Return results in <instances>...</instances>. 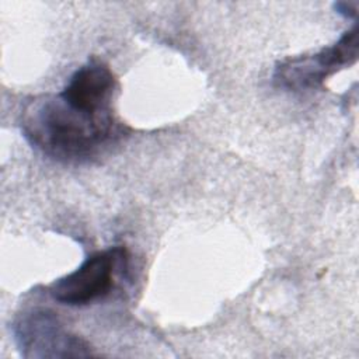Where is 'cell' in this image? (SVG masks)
Masks as SVG:
<instances>
[{"mask_svg": "<svg viewBox=\"0 0 359 359\" xmlns=\"http://www.w3.org/2000/svg\"><path fill=\"white\" fill-rule=\"evenodd\" d=\"M20 125L35 149L63 163L86 161L119 135L112 111L90 109L62 91L28 101Z\"/></svg>", "mask_w": 359, "mask_h": 359, "instance_id": "cell-1", "label": "cell"}, {"mask_svg": "<svg viewBox=\"0 0 359 359\" xmlns=\"http://www.w3.org/2000/svg\"><path fill=\"white\" fill-rule=\"evenodd\" d=\"M359 31L358 27L346 31L334 45L309 56H297L282 62L273 73L278 87L287 91L303 93L323 87L324 80L351 66L358 59Z\"/></svg>", "mask_w": 359, "mask_h": 359, "instance_id": "cell-3", "label": "cell"}, {"mask_svg": "<svg viewBox=\"0 0 359 359\" xmlns=\"http://www.w3.org/2000/svg\"><path fill=\"white\" fill-rule=\"evenodd\" d=\"M125 259V248L94 252L77 269L55 280L49 293L56 302L67 306H86L100 300L111 292L116 268Z\"/></svg>", "mask_w": 359, "mask_h": 359, "instance_id": "cell-4", "label": "cell"}, {"mask_svg": "<svg viewBox=\"0 0 359 359\" xmlns=\"http://www.w3.org/2000/svg\"><path fill=\"white\" fill-rule=\"evenodd\" d=\"M358 1H338L334 4V7L338 14H342L346 18H352L358 13Z\"/></svg>", "mask_w": 359, "mask_h": 359, "instance_id": "cell-5", "label": "cell"}, {"mask_svg": "<svg viewBox=\"0 0 359 359\" xmlns=\"http://www.w3.org/2000/svg\"><path fill=\"white\" fill-rule=\"evenodd\" d=\"M13 334L21 356L27 359L94 355L87 342L66 331L57 316L46 309L21 313L13 324Z\"/></svg>", "mask_w": 359, "mask_h": 359, "instance_id": "cell-2", "label": "cell"}]
</instances>
